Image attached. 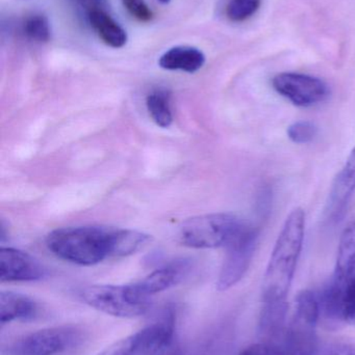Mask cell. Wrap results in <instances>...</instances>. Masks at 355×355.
<instances>
[{
  "instance_id": "cell-1",
  "label": "cell",
  "mask_w": 355,
  "mask_h": 355,
  "mask_svg": "<svg viewBox=\"0 0 355 355\" xmlns=\"http://www.w3.org/2000/svg\"><path fill=\"white\" fill-rule=\"evenodd\" d=\"M306 213L296 208L286 219L263 283V306L286 304L304 246Z\"/></svg>"
},
{
  "instance_id": "cell-2",
  "label": "cell",
  "mask_w": 355,
  "mask_h": 355,
  "mask_svg": "<svg viewBox=\"0 0 355 355\" xmlns=\"http://www.w3.org/2000/svg\"><path fill=\"white\" fill-rule=\"evenodd\" d=\"M115 230L85 225L54 230L46 244L58 258L81 266H92L114 257Z\"/></svg>"
},
{
  "instance_id": "cell-3",
  "label": "cell",
  "mask_w": 355,
  "mask_h": 355,
  "mask_svg": "<svg viewBox=\"0 0 355 355\" xmlns=\"http://www.w3.org/2000/svg\"><path fill=\"white\" fill-rule=\"evenodd\" d=\"M245 223L231 213H214L188 219L179 227V241L191 248H226Z\"/></svg>"
},
{
  "instance_id": "cell-4",
  "label": "cell",
  "mask_w": 355,
  "mask_h": 355,
  "mask_svg": "<svg viewBox=\"0 0 355 355\" xmlns=\"http://www.w3.org/2000/svg\"><path fill=\"white\" fill-rule=\"evenodd\" d=\"M85 304L99 312L118 318L143 316L151 306V300L143 297L133 284L129 285H94L81 291Z\"/></svg>"
},
{
  "instance_id": "cell-5",
  "label": "cell",
  "mask_w": 355,
  "mask_h": 355,
  "mask_svg": "<svg viewBox=\"0 0 355 355\" xmlns=\"http://www.w3.org/2000/svg\"><path fill=\"white\" fill-rule=\"evenodd\" d=\"M258 235L260 232L256 227L245 223L239 234L229 242L217 282L219 291L231 289L243 279L256 252Z\"/></svg>"
},
{
  "instance_id": "cell-6",
  "label": "cell",
  "mask_w": 355,
  "mask_h": 355,
  "mask_svg": "<svg viewBox=\"0 0 355 355\" xmlns=\"http://www.w3.org/2000/svg\"><path fill=\"white\" fill-rule=\"evenodd\" d=\"M83 341V331L74 325L48 327L24 336L12 346L14 355H56Z\"/></svg>"
},
{
  "instance_id": "cell-7",
  "label": "cell",
  "mask_w": 355,
  "mask_h": 355,
  "mask_svg": "<svg viewBox=\"0 0 355 355\" xmlns=\"http://www.w3.org/2000/svg\"><path fill=\"white\" fill-rule=\"evenodd\" d=\"M272 87L277 94L297 107H312L325 101L329 96V87L325 81L302 73H279L273 77Z\"/></svg>"
},
{
  "instance_id": "cell-8",
  "label": "cell",
  "mask_w": 355,
  "mask_h": 355,
  "mask_svg": "<svg viewBox=\"0 0 355 355\" xmlns=\"http://www.w3.org/2000/svg\"><path fill=\"white\" fill-rule=\"evenodd\" d=\"M138 355H181L175 336V315L168 311L164 320L138 331Z\"/></svg>"
},
{
  "instance_id": "cell-9",
  "label": "cell",
  "mask_w": 355,
  "mask_h": 355,
  "mask_svg": "<svg viewBox=\"0 0 355 355\" xmlns=\"http://www.w3.org/2000/svg\"><path fill=\"white\" fill-rule=\"evenodd\" d=\"M46 275L47 269L27 252L12 248L0 250V281L2 283L40 281Z\"/></svg>"
},
{
  "instance_id": "cell-10",
  "label": "cell",
  "mask_w": 355,
  "mask_h": 355,
  "mask_svg": "<svg viewBox=\"0 0 355 355\" xmlns=\"http://www.w3.org/2000/svg\"><path fill=\"white\" fill-rule=\"evenodd\" d=\"M354 192L355 147L331 185L324 210L325 219L329 223H340L344 218Z\"/></svg>"
},
{
  "instance_id": "cell-11",
  "label": "cell",
  "mask_w": 355,
  "mask_h": 355,
  "mask_svg": "<svg viewBox=\"0 0 355 355\" xmlns=\"http://www.w3.org/2000/svg\"><path fill=\"white\" fill-rule=\"evenodd\" d=\"M41 304L31 296L13 291L0 293V324L13 321H31L43 316Z\"/></svg>"
},
{
  "instance_id": "cell-12",
  "label": "cell",
  "mask_w": 355,
  "mask_h": 355,
  "mask_svg": "<svg viewBox=\"0 0 355 355\" xmlns=\"http://www.w3.org/2000/svg\"><path fill=\"white\" fill-rule=\"evenodd\" d=\"M185 269V264H171L154 271L141 281L133 283V286L143 297L151 300L156 294L177 285L183 279Z\"/></svg>"
},
{
  "instance_id": "cell-13",
  "label": "cell",
  "mask_w": 355,
  "mask_h": 355,
  "mask_svg": "<svg viewBox=\"0 0 355 355\" xmlns=\"http://www.w3.org/2000/svg\"><path fill=\"white\" fill-rule=\"evenodd\" d=\"M206 64L204 52L190 46H176L165 52L158 60L160 68L168 71L195 73Z\"/></svg>"
},
{
  "instance_id": "cell-14",
  "label": "cell",
  "mask_w": 355,
  "mask_h": 355,
  "mask_svg": "<svg viewBox=\"0 0 355 355\" xmlns=\"http://www.w3.org/2000/svg\"><path fill=\"white\" fill-rule=\"evenodd\" d=\"M88 18L98 37L106 45L113 48H121L126 44V31L101 8L91 10L88 14Z\"/></svg>"
},
{
  "instance_id": "cell-15",
  "label": "cell",
  "mask_w": 355,
  "mask_h": 355,
  "mask_svg": "<svg viewBox=\"0 0 355 355\" xmlns=\"http://www.w3.org/2000/svg\"><path fill=\"white\" fill-rule=\"evenodd\" d=\"M146 106H147L149 116L158 126L162 128H168L173 122L172 110H171V94L168 89H154L146 97Z\"/></svg>"
},
{
  "instance_id": "cell-16",
  "label": "cell",
  "mask_w": 355,
  "mask_h": 355,
  "mask_svg": "<svg viewBox=\"0 0 355 355\" xmlns=\"http://www.w3.org/2000/svg\"><path fill=\"white\" fill-rule=\"evenodd\" d=\"M151 240L147 234L133 230H115L114 257L135 254Z\"/></svg>"
},
{
  "instance_id": "cell-17",
  "label": "cell",
  "mask_w": 355,
  "mask_h": 355,
  "mask_svg": "<svg viewBox=\"0 0 355 355\" xmlns=\"http://www.w3.org/2000/svg\"><path fill=\"white\" fill-rule=\"evenodd\" d=\"M25 37L35 43H45L50 39L49 21L44 15H33L23 23Z\"/></svg>"
},
{
  "instance_id": "cell-18",
  "label": "cell",
  "mask_w": 355,
  "mask_h": 355,
  "mask_svg": "<svg viewBox=\"0 0 355 355\" xmlns=\"http://www.w3.org/2000/svg\"><path fill=\"white\" fill-rule=\"evenodd\" d=\"M262 0H231L226 6V16L233 22H243L260 10Z\"/></svg>"
},
{
  "instance_id": "cell-19",
  "label": "cell",
  "mask_w": 355,
  "mask_h": 355,
  "mask_svg": "<svg viewBox=\"0 0 355 355\" xmlns=\"http://www.w3.org/2000/svg\"><path fill=\"white\" fill-rule=\"evenodd\" d=\"M288 137L298 145L312 143L318 135V128L314 123L308 121H299L290 125L287 130Z\"/></svg>"
},
{
  "instance_id": "cell-20",
  "label": "cell",
  "mask_w": 355,
  "mask_h": 355,
  "mask_svg": "<svg viewBox=\"0 0 355 355\" xmlns=\"http://www.w3.org/2000/svg\"><path fill=\"white\" fill-rule=\"evenodd\" d=\"M139 345V337L138 333L119 340L112 345L100 352L98 355H138V347Z\"/></svg>"
},
{
  "instance_id": "cell-21",
  "label": "cell",
  "mask_w": 355,
  "mask_h": 355,
  "mask_svg": "<svg viewBox=\"0 0 355 355\" xmlns=\"http://www.w3.org/2000/svg\"><path fill=\"white\" fill-rule=\"evenodd\" d=\"M122 3L127 12L141 22H148L154 18V12L145 0H122Z\"/></svg>"
},
{
  "instance_id": "cell-22",
  "label": "cell",
  "mask_w": 355,
  "mask_h": 355,
  "mask_svg": "<svg viewBox=\"0 0 355 355\" xmlns=\"http://www.w3.org/2000/svg\"><path fill=\"white\" fill-rule=\"evenodd\" d=\"M312 355H355V344H325L321 342Z\"/></svg>"
},
{
  "instance_id": "cell-23",
  "label": "cell",
  "mask_w": 355,
  "mask_h": 355,
  "mask_svg": "<svg viewBox=\"0 0 355 355\" xmlns=\"http://www.w3.org/2000/svg\"><path fill=\"white\" fill-rule=\"evenodd\" d=\"M271 206V190L268 187L264 188L258 194V211L261 215H266L270 212Z\"/></svg>"
},
{
  "instance_id": "cell-24",
  "label": "cell",
  "mask_w": 355,
  "mask_h": 355,
  "mask_svg": "<svg viewBox=\"0 0 355 355\" xmlns=\"http://www.w3.org/2000/svg\"><path fill=\"white\" fill-rule=\"evenodd\" d=\"M81 6H83V8H87L88 14H89L91 10H97L99 8L100 0H76Z\"/></svg>"
},
{
  "instance_id": "cell-25",
  "label": "cell",
  "mask_w": 355,
  "mask_h": 355,
  "mask_svg": "<svg viewBox=\"0 0 355 355\" xmlns=\"http://www.w3.org/2000/svg\"><path fill=\"white\" fill-rule=\"evenodd\" d=\"M240 355H260L258 354V352H256V350L254 349V347L252 346H250V347L246 348L245 350H243L242 352V354Z\"/></svg>"
},
{
  "instance_id": "cell-26",
  "label": "cell",
  "mask_w": 355,
  "mask_h": 355,
  "mask_svg": "<svg viewBox=\"0 0 355 355\" xmlns=\"http://www.w3.org/2000/svg\"><path fill=\"white\" fill-rule=\"evenodd\" d=\"M158 1L162 2V3L167 4L170 2V0H158Z\"/></svg>"
}]
</instances>
